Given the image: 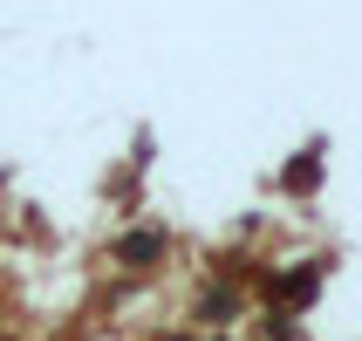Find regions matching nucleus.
I'll return each mask as SVG.
<instances>
[{
  "label": "nucleus",
  "mask_w": 362,
  "mask_h": 341,
  "mask_svg": "<svg viewBox=\"0 0 362 341\" xmlns=\"http://www.w3.org/2000/svg\"><path fill=\"white\" fill-rule=\"evenodd\" d=\"M315 184H322V164H315V157H294V164H287V191H315Z\"/></svg>",
  "instance_id": "obj_3"
},
{
  "label": "nucleus",
  "mask_w": 362,
  "mask_h": 341,
  "mask_svg": "<svg viewBox=\"0 0 362 341\" xmlns=\"http://www.w3.org/2000/svg\"><path fill=\"white\" fill-rule=\"evenodd\" d=\"M274 294H281L287 307H308L315 294H322V273H315V266H301V273H281V280H274Z\"/></svg>",
  "instance_id": "obj_1"
},
{
  "label": "nucleus",
  "mask_w": 362,
  "mask_h": 341,
  "mask_svg": "<svg viewBox=\"0 0 362 341\" xmlns=\"http://www.w3.org/2000/svg\"><path fill=\"white\" fill-rule=\"evenodd\" d=\"M158 253H164V232H130V239L117 246V260H123V266H151Z\"/></svg>",
  "instance_id": "obj_2"
},
{
  "label": "nucleus",
  "mask_w": 362,
  "mask_h": 341,
  "mask_svg": "<svg viewBox=\"0 0 362 341\" xmlns=\"http://www.w3.org/2000/svg\"><path fill=\"white\" fill-rule=\"evenodd\" d=\"M205 314H212V321H226V314H240V294H212V301H205Z\"/></svg>",
  "instance_id": "obj_4"
}]
</instances>
